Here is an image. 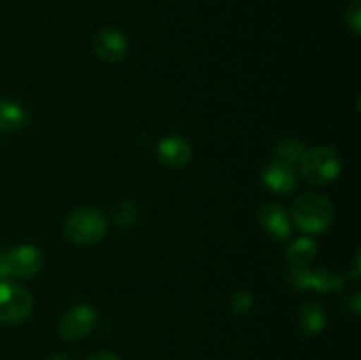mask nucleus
I'll use <instances>...</instances> for the list:
<instances>
[{
  "instance_id": "obj_1",
  "label": "nucleus",
  "mask_w": 361,
  "mask_h": 360,
  "mask_svg": "<svg viewBox=\"0 0 361 360\" xmlns=\"http://www.w3.org/2000/svg\"><path fill=\"white\" fill-rule=\"evenodd\" d=\"M291 214L302 232L317 235L326 232L334 222V205L323 194L307 193L296 198Z\"/></svg>"
},
{
  "instance_id": "obj_6",
  "label": "nucleus",
  "mask_w": 361,
  "mask_h": 360,
  "mask_svg": "<svg viewBox=\"0 0 361 360\" xmlns=\"http://www.w3.org/2000/svg\"><path fill=\"white\" fill-rule=\"evenodd\" d=\"M95 323H97V313L94 307L81 304V306H74L60 318L59 332L67 341H78V339L87 337L94 330Z\"/></svg>"
},
{
  "instance_id": "obj_3",
  "label": "nucleus",
  "mask_w": 361,
  "mask_h": 360,
  "mask_svg": "<svg viewBox=\"0 0 361 360\" xmlns=\"http://www.w3.org/2000/svg\"><path fill=\"white\" fill-rule=\"evenodd\" d=\"M106 217L102 212L92 207H81L71 212L63 221L67 239L80 246H92L106 235Z\"/></svg>"
},
{
  "instance_id": "obj_20",
  "label": "nucleus",
  "mask_w": 361,
  "mask_h": 360,
  "mask_svg": "<svg viewBox=\"0 0 361 360\" xmlns=\"http://www.w3.org/2000/svg\"><path fill=\"white\" fill-rule=\"evenodd\" d=\"M7 277V263H6V254L0 253V279Z\"/></svg>"
},
{
  "instance_id": "obj_15",
  "label": "nucleus",
  "mask_w": 361,
  "mask_h": 360,
  "mask_svg": "<svg viewBox=\"0 0 361 360\" xmlns=\"http://www.w3.org/2000/svg\"><path fill=\"white\" fill-rule=\"evenodd\" d=\"M305 150V145L300 140H296V138H286V140L277 143V147H275V155H277L282 162L293 164V162H300V159H302L303 152Z\"/></svg>"
},
{
  "instance_id": "obj_19",
  "label": "nucleus",
  "mask_w": 361,
  "mask_h": 360,
  "mask_svg": "<svg viewBox=\"0 0 361 360\" xmlns=\"http://www.w3.org/2000/svg\"><path fill=\"white\" fill-rule=\"evenodd\" d=\"M88 360H122V359L113 352H99L95 353V355L88 356Z\"/></svg>"
},
{
  "instance_id": "obj_2",
  "label": "nucleus",
  "mask_w": 361,
  "mask_h": 360,
  "mask_svg": "<svg viewBox=\"0 0 361 360\" xmlns=\"http://www.w3.org/2000/svg\"><path fill=\"white\" fill-rule=\"evenodd\" d=\"M300 166H302V175L305 176L307 182L324 186V184L334 182L341 175L342 159L334 147L319 145V147L307 148L303 152Z\"/></svg>"
},
{
  "instance_id": "obj_17",
  "label": "nucleus",
  "mask_w": 361,
  "mask_h": 360,
  "mask_svg": "<svg viewBox=\"0 0 361 360\" xmlns=\"http://www.w3.org/2000/svg\"><path fill=\"white\" fill-rule=\"evenodd\" d=\"M345 25L353 35L361 34V2L360 0H351L345 7Z\"/></svg>"
},
{
  "instance_id": "obj_4",
  "label": "nucleus",
  "mask_w": 361,
  "mask_h": 360,
  "mask_svg": "<svg viewBox=\"0 0 361 360\" xmlns=\"http://www.w3.org/2000/svg\"><path fill=\"white\" fill-rule=\"evenodd\" d=\"M34 309L32 295L18 282L0 281V323L16 325L27 320Z\"/></svg>"
},
{
  "instance_id": "obj_16",
  "label": "nucleus",
  "mask_w": 361,
  "mask_h": 360,
  "mask_svg": "<svg viewBox=\"0 0 361 360\" xmlns=\"http://www.w3.org/2000/svg\"><path fill=\"white\" fill-rule=\"evenodd\" d=\"M113 219L118 226L129 228V226L136 224L137 219H140V208H137V205L130 203V201H122L113 210Z\"/></svg>"
},
{
  "instance_id": "obj_13",
  "label": "nucleus",
  "mask_w": 361,
  "mask_h": 360,
  "mask_svg": "<svg viewBox=\"0 0 361 360\" xmlns=\"http://www.w3.org/2000/svg\"><path fill=\"white\" fill-rule=\"evenodd\" d=\"M27 119L23 106L13 99H0V136L13 134L20 129Z\"/></svg>"
},
{
  "instance_id": "obj_21",
  "label": "nucleus",
  "mask_w": 361,
  "mask_h": 360,
  "mask_svg": "<svg viewBox=\"0 0 361 360\" xmlns=\"http://www.w3.org/2000/svg\"><path fill=\"white\" fill-rule=\"evenodd\" d=\"M48 360H71V359L67 355H62V353H59V355H51Z\"/></svg>"
},
{
  "instance_id": "obj_8",
  "label": "nucleus",
  "mask_w": 361,
  "mask_h": 360,
  "mask_svg": "<svg viewBox=\"0 0 361 360\" xmlns=\"http://www.w3.org/2000/svg\"><path fill=\"white\" fill-rule=\"evenodd\" d=\"M92 48L97 59H101L106 64H116L126 59L129 42L123 32L116 28L106 27L101 28L92 39Z\"/></svg>"
},
{
  "instance_id": "obj_18",
  "label": "nucleus",
  "mask_w": 361,
  "mask_h": 360,
  "mask_svg": "<svg viewBox=\"0 0 361 360\" xmlns=\"http://www.w3.org/2000/svg\"><path fill=\"white\" fill-rule=\"evenodd\" d=\"M252 295L247 292H236L233 293L231 296V309L235 311V313L242 314V313H247V311L252 309Z\"/></svg>"
},
{
  "instance_id": "obj_10",
  "label": "nucleus",
  "mask_w": 361,
  "mask_h": 360,
  "mask_svg": "<svg viewBox=\"0 0 361 360\" xmlns=\"http://www.w3.org/2000/svg\"><path fill=\"white\" fill-rule=\"evenodd\" d=\"M261 226L277 240H288L291 236V217L277 203H267L259 210Z\"/></svg>"
},
{
  "instance_id": "obj_14",
  "label": "nucleus",
  "mask_w": 361,
  "mask_h": 360,
  "mask_svg": "<svg viewBox=\"0 0 361 360\" xmlns=\"http://www.w3.org/2000/svg\"><path fill=\"white\" fill-rule=\"evenodd\" d=\"M316 256L317 244L312 239H309V236H302V239L295 240L289 246L288 254H286V258L289 261V267H309Z\"/></svg>"
},
{
  "instance_id": "obj_12",
  "label": "nucleus",
  "mask_w": 361,
  "mask_h": 360,
  "mask_svg": "<svg viewBox=\"0 0 361 360\" xmlns=\"http://www.w3.org/2000/svg\"><path fill=\"white\" fill-rule=\"evenodd\" d=\"M298 327L302 334L317 335L326 327V311L321 304L309 302L300 309L298 313Z\"/></svg>"
},
{
  "instance_id": "obj_9",
  "label": "nucleus",
  "mask_w": 361,
  "mask_h": 360,
  "mask_svg": "<svg viewBox=\"0 0 361 360\" xmlns=\"http://www.w3.org/2000/svg\"><path fill=\"white\" fill-rule=\"evenodd\" d=\"M157 157L168 168H183L192 159V147L183 136H166L157 145Z\"/></svg>"
},
{
  "instance_id": "obj_11",
  "label": "nucleus",
  "mask_w": 361,
  "mask_h": 360,
  "mask_svg": "<svg viewBox=\"0 0 361 360\" xmlns=\"http://www.w3.org/2000/svg\"><path fill=\"white\" fill-rule=\"evenodd\" d=\"M263 182L270 191L279 194H288L296 187V173L288 162H271L264 168Z\"/></svg>"
},
{
  "instance_id": "obj_5",
  "label": "nucleus",
  "mask_w": 361,
  "mask_h": 360,
  "mask_svg": "<svg viewBox=\"0 0 361 360\" xmlns=\"http://www.w3.org/2000/svg\"><path fill=\"white\" fill-rule=\"evenodd\" d=\"M289 284L295 289H303V288H312L317 292H335V289L344 288V275L337 274L334 270H326V268H321V270H309L307 267H289Z\"/></svg>"
},
{
  "instance_id": "obj_7",
  "label": "nucleus",
  "mask_w": 361,
  "mask_h": 360,
  "mask_svg": "<svg viewBox=\"0 0 361 360\" xmlns=\"http://www.w3.org/2000/svg\"><path fill=\"white\" fill-rule=\"evenodd\" d=\"M6 263L7 275L18 279H30L41 272L44 258L37 247L23 244V246H16L9 253H6Z\"/></svg>"
}]
</instances>
